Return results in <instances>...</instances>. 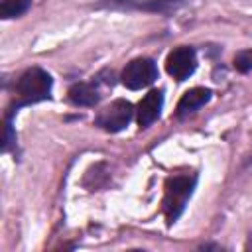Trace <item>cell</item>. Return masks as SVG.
Returning a JSON list of instances; mask_svg holds the SVG:
<instances>
[{
	"mask_svg": "<svg viewBox=\"0 0 252 252\" xmlns=\"http://www.w3.org/2000/svg\"><path fill=\"white\" fill-rule=\"evenodd\" d=\"M51 87H53V79H51V75L47 71H43L41 67L26 69L16 81L14 91H16L18 102H16V108H10L8 116L18 112L20 106L35 104V102H41V100H49L51 98Z\"/></svg>",
	"mask_w": 252,
	"mask_h": 252,
	"instance_id": "obj_1",
	"label": "cell"
},
{
	"mask_svg": "<svg viewBox=\"0 0 252 252\" xmlns=\"http://www.w3.org/2000/svg\"><path fill=\"white\" fill-rule=\"evenodd\" d=\"M197 185V175H171L167 177L165 185H163V201H161V209L165 215L167 224L171 226L181 213L185 211V205L189 201V197L193 195V189Z\"/></svg>",
	"mask_w": 252,
	"mask_h": 252,
	"instance_id": "obj_2",
	"label": "cell"
},
{
	"mask_svg": "<svg viewBox=\"0 0 252 252\" xmlns=\"http://www.w3.org/2000/svg\"><path fill=\"white\" fill-rule=\"evenodd\" d=\"M132 116H134V106H132V102L126 100V98H116V100H112L108 106H104V108L96 114L94 126L102 128L104 132L114 134V132L124 130V128L130 124Z\"/></svg>",
	"mask_w": 252,
	"mask_h": 252,
	"instance_id": "obj_3",
	"label": "cell"
},
{
	"mask_svg": "<svg viewBox=\"0 0 252 252\" xmlns=\"http://www.w3.org/2000/svg\"><path fill=\"white\" fill-rule=\"evenodd\" d=\"M120 79H122L124 87L130 89V91L146 89L152 83H156V79H158V65L150 57H136L130 63H126V67L122 69Z\"/></svg>",
	"mask_w": 252,
	"mask_h": 252,
	"instance_id": "obj_4",
	"label": "cell"
},
{
	"mask_svg": "<svg viewBox=\"0 0 252 252\" xmlns=\"http://www.w3.org/2000/svg\"><path fill=\"white\" fill-rule=\"evenodd\" d=\"M197 69V53L193 47L189 45H179L175 49L169 51V55L165 57V71L169 77H173L175 81H185L189 79Z\"/></svg>",
	"mask_w": 252,
	"mask_h": 252,
	"instance_id": "obj_5",
	"label": "cell"
},
{
	"mask_svg": "<svg viewBox=\"0 0 252 252\" xmlns=\"http://www.w3.org/2000/svg\"><path fill=\"white\" fill-rule=\"evenodd\" d=\"M183 0H100V6L116 8V10H142V12H158L169 14L177 10Z\"/></svg>",
	"mask_w": 252,
	"mask_h": 252,
	"instance_id": "obj_6",
	"label": "cell"
},
{
	"mask_svg": "<svg viewBox=\"0 0 252 252\" xmlns=\"http://www.w3.org/2000/svg\"><path fill=\"white\" fill-rule=\"evenodd\" d=\"M163 108V91L159 89H152L140 102H138V110H136V118H138V126L140 128H148L152 126Z\"/></svg>",
	"mask_w": 252,
	"mask_h": 252,
	"instance_id": "obj_7",
	"label": "cell"
},
{
	"mask_svg": "<svg viewBox=\"0 0 252 252\" xmlns=\"http://www.w3.org/2000/svg\"><path fill=\"white\" fill-rule=\"evenodd\" d=\"M211 96H213V91L205 89V87H193V89L185 91L175 108L177 118H187V116L195 114L201 106H205L211 100Z\"/></svg>",
	"mask_w": 252,
	"mask_h": 252,
	"instance_id": "obj_8",
	"label": "cell"
},
{
	"mask_svg": "<svg viewBox=\"0 0 252 252\" xmlns=\"http://www.w3.org/2000/svg\"><path fill=\"white\" fill-rule=\"evenodd\" d=\"M67 96L75 106H96L102 98L96 83H75L69 87Z\"/></svg>",
	"mask_w": 252,
	"mask_h": 252,
	"instance_id": "obj_9",
	"label": "cell"
},
{
	"mask_svg": "<svg viewBox=\"0 0 252 252\" xmlns=\"http://www.w3.org/2000/svg\"><path fill=\"white\" fill-rule=\"evenodd\" d=\"M32 6V0H2L0 2V16L4 20L24 16Z\"/></svg>",
	"mask_w": 252,
	"mask_h": 252,
	"instance_id": "obj_10",
	"label": "cell"
},
{
	"mask_svg": "<svg viewBox=\"0 0 252 252\" xmlns=\"http://www.w3.org/2000/svg\"><path fill=\"white\" fill-rule=\"evenodd\" d=\"M232 65L236 71L240 73H248L252 71V49H244V51H238L232 59Z\"/></svg>",
	"mask_w": 252,
	"mask_h": 252,
	"instance_id": "obj_11",
	"label": "cell"
}]
</instances>
